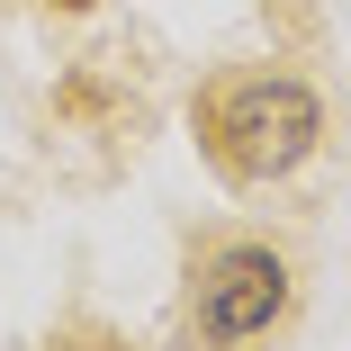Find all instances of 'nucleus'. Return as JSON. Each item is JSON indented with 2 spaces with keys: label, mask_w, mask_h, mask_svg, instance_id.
<instances>
[{
  "label": "nucleus",
  "mask_w": 351,
  "mask_h": 351,
  "mask_svg": "<svg viewBox=\"0 0 351 351\" xmlns=\"http://www.w3.org/2000/svg\"><path fill=\"white\" fill-rule=\"evenodd\" d=\"M198 154L217 162V180L261 189L289 180L315 145H324V99L306 73H279V63H234V73H207L189 99Z\"/></svg>",
  "instance_id": "nucleus-1"
},
{
  "label": "nucleus",
  "mask_w": 351,
  "mask_h": 351,
  "mask_svg": "<svg viewBox=\"0 0 351 351\" xmlns=\"http://www.w3.org/2000/svg\"><path fill=\"white\" fill-rule=\"evenodd\" d=\"M298 315V261L261 234H217L189 261V351H243Z\"/></svg>",
  "instance_id": "nucleus-2"
},
{
  "label": "nucleus",
  "mask_w": 351,
  "mask_h": 351,
  "mask_svg": "<svg viewBox=\"0 0 351 351\" xmlns=\"http://www.w3.org/2000/svg\"><path fill=\"white\" fill-rule=\"evenodd\" d=\"M54 351H117V342H108V333H90V324H82V333H63V342H54Z\"/></svg>",
  "instance_id": "nucleus-3"
},
{
  "label": "nucleus",
  "mask_w": 351,
  "mask_h": 351,
  "mask_svg": "<svg viewBox=\"0 0 351 351\" xmlns=\"http://www.w3.org/2000/svg\"><path fill=\"white\" fill-rule=\"evenodd\" d=\"M54 10H90V0H54Z\"/></svg>",
  "instance_id": "nucleus-4"
}]
</instances>
